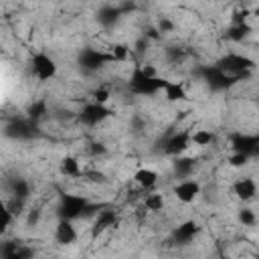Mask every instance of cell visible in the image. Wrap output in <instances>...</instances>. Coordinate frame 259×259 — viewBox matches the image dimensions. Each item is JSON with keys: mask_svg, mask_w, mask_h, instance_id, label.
<instances>
[{"mask_svg": "<svg viewBox=\"0 0 259 259\" xmlns=\"http://www.w3.org/2000/svg\"><path fill=\"white\" fill-rule=\"evenodd\" d=\"M91 208L89 200L81 194H71V192H65L61 196V202H59V219H69V221H75V219H81L87 210Z\"/></svg>", "mask_w": 259, "mask_h": 259, "instance_id": "6da1fadb", "label": "cell"}, {"mask_svg": "<svg viewBox=\"0 0 259 259\" xmlns=\"http://www.w3.org/2000/svg\"><path fill=\"white\" fill-rule=\"evenodd\" d=\"M30 73H32V77L36 81L47 83V81L55 79V75H57V63L47 53H34L32 59H30Z\"/></svg>", "mask_w": 259, "mask_h": 259, "instance_id": "7a4b0ae2", "label": "cell"}, {"mask_svg": "<svg viewBox=\"0 0 259 259\" xmlns=\"http://www.w3.org/2000/svg\"><path fill=\"white\" fill-rule=\"evenodd\" d=\"M172 192H174V196H176L178 202H182V204H190V202H194V200L200 196L202 186H200V182H198L196 178L186 176V178H182V180H178V182L174 184Z\"/></svg>", "mask_w": 259, "mask_h": 259, "instance_id": "3957f363", "label": "cell"}, {"mask_svg": "<svg viewBox=\"0 0 259 259\" xmlns=\"http://www.w3.org/2000/svg\"><path fill=\"white\" fill-rule=\"evenodd\" d=\"M111 115V111L105 107V105H99V103H95V101H91V103H87L83 109H81V113H79V121H83L85 125H99L103 119H107Z\"/></svg>", "mask_w": 259, "mask_h": 259, "instance_id": "277c9868", "label": "cell"}, {"mask_svg": "<svg viewBox=\"0 0 259 259\" xmlns=\"http://www.w3.org/2000/svg\"><path fill=\"white\" fill-rule=\"evenodd\" d=\"M192 146V140H190V132H176L172 134L166 142H164V152L168 156H182L188 148Z\"/></svg>", "mask_w": 259, "mask_h": 259, "instance_id": "5b68a950", "label": "cell"}, {"mask_svg": "<svg viewBox=\"0 0 259 259\" xmlns=\"http://www.w3.org/2000/svg\"><path fill=\"white\" fill-rule=\"evenodd\" d=\"M77 239H79V231H77L75 223L69 219H59L55 225V241L59 245H71Z\"/></svg>", "mask_w": 259, "mask_h": 259, "instance_id": "8992f818", "label": "cell"}, {"mask_svg": "<svg viewBox=\"0 0 259 259\" xmlns=\"http://www.w3.org/2000/svg\"><path fill=\"white\" fill-rule=\"evenodd\" d=\"M233 194L243 200V202H249L257 196V182L251 178V176H243L239 180L233 182Z\"/></svg>", "mask_w": 259, "mask_h": 259, "instance_id": "52a82bcc", "label": "cell"}, {"mask_svg": "<svg viewBox=\"0 0 259 259\" xmlns=\"http://www.w3.org/2000/svg\"><path fill=\"white\" fill-rule=\"evenodd\" d=\"M136 184H138V188L140 190H152L156 184H158V180H160V176H158V172L154 170V168H138L136 172H134V178H132Z\"/></svg>", "mask_w": 259, "mask_h": 259, "instance_id": "ba28073f", "label": "cell"}, {"mask_svg": "<svg viewBox=\"0 0 259 259\" xmlns=\"http://www.w3.org/2000/svg\"><path fill=\"white\" fill-rule=\"evenodd\" d=\"M59 172L67 178H81L83 176V166H81V160L77 156H65L61 162H59Z\"/></svg>", "mask_w": 259, "mask_h": 259, "instance_id": "9c48e42d", "label": "cell"}, {"mask_svg": "<svg viewBox=\"0 0 259 259\" xmlns=\"http://www.w3.org/2000/svg\"><path fill=\"white\" fill-rule=\"evenodd\" d=\"M196 235H198V225L194 221H184L174 229V239L176 243H182V245L194 241Z\"/></svg>", "mask_w": 259, "mask_h": 259, "instance_id": "30bf717a", "label": "cell"}, {"mask_svg": "<svg viewBox=\"0 0 259 259\" xmlns=\"http://www.w3.org/2000/svg\"><path fill=\"white\" fill-rule=\"evenodd\" d=\"M190 140H192V146H196V148H210L217 142V136L212 130L200 127V130L190 132Z\"/></svg>", "mask_w": 259, "mask_h": 259, "instance_id": "8fae6325", "label": "cell"}, {"mask_svg": "<svg viewBox=\"0 0 259 259\" xmlns=\"http://www.w3.org/2000/svg\"><path fill=\"white\" fill-rule=\"evenodd\" d=\"M164 95H166L168 101H182V99L188 97L186 89H184V85L180 81H168L166 87H164Z\"/></svg>", "mask_w": 259, "mask_h": 259, "instance_id": "7c38bea8", "label": "cell"}, {"mask_svg": "<svg viewBox=\"0 0 259 259\" xmlns=\"http://www.w3.org/2000/svg\"><path fill=\"white\" fill-rule=\"evenodd\" d=\"M148 192H150V190H148ZM142 204H144V208L150 210V212H160V210H164V196H162L160 192H150V194L144 196Z\"/></svg>", "mask_w": 259, "mask_h": 259, "instance_id": "4fadbf2b", "label": "cell"}, {"mask_svg": "<svg viewBox=\"0 0 259 259\" xmlns=\"http://www.w3.org/2000/svg\"><path fill=\"white\" fill-rule=\"evenodd\" d=\"M109 99H111V89L107 85H99L97 89L91 91V101H95L99 105H107Z\"/></svg>", "mask_w": 259, "mask_h": 259, "instance_id": "5bb4252c", "label": "cell"}, {"mask_svg": "<svg viewBox=\"0 0 259 259\" xmlns=\"http://www.w3.org/2000/svg\"><path fill=\"white\" fill-rule=\"evenodd\" d=\"M45 113H47V103H45V101H34V103L28 107V117H30V119H40Z\"/></svg>", "mask_w": 259, "mask_h": 259, "instance_id": "9a60e30c", "label": "cell"}, {"mask_svg": "<svg viewBox=\"0 0 259 259\" xmlns=\"http://www.w3.org/2000/svg\"><path fill=\"white\" fill-rule=\"evenodd\" d=\"M249 160H251V156H247L245 152H237V150L229 156V164H231L233 168H241V166H245Z\"/></svg>", "mask_w": 259, "mask_h": 259, "instance_id": "2e32d148", "label": "cell"}, {"mask_svg": "<svg viewBox=\"0 0 259 259\" xmlns=\"http://www.w3.org/2000/svg\"><path fill=\"white\" fill-rule=\"evenodd\" d=\"M239 221H241L245 227H253L257 219H255V212H253L251 208H241V210H239Z\"/></svg>", "mask_w": 259, "mask_h": 259, "instance_id": "e0dca14e", "label": "cell"}]
</instances>
